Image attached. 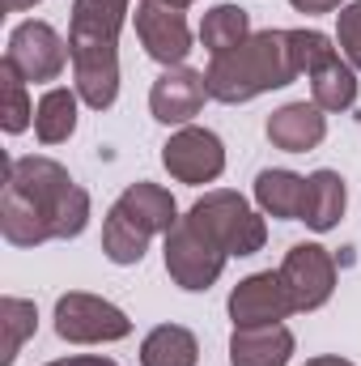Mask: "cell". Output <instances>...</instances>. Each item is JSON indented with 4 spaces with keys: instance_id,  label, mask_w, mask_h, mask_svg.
<instances>
[{
    "instance_id": "cell-4",
    "label": "cell",
    "mask_w": 361,
    "mask_h": 366,
    "mask_svg": "<svg viewBox=\"0 0 361 366\" xmlns=\"http://www.w3.org/2000/svg\"><path fill=\"white\" fill-rule=\"evenodd\" d=\"M187 217L225 252V256H255L268 239V226L264 217L238 196V192H204Z\"/></svg>"
},
{
    "instance_id": "cell-5",
    "label": "cell",
    "mask_w": 361,
    "mask_h": 366,
    "mask_svg": "<svg viewBox=\"0 0 361 366\" xmlns=\"http://www.w3.org/2000/svg\"><path fill=\"white\" fill-rule=\"evenodd\" d=\"M56 332L60 341H73V345H111L132 332V320L115 302L73 290V294H60L56 302Z\"/></svg>"
},
{
    "instance_id": "cell-29",
    "label": "cell",
    "mask_w": 361,
    "mask_h": 366,
    "mask_svg": "<svg viewBox=\"0 0 361 366\" xmlns=\"http://www.w3.org/2000/svg\"><path fill=\"white\" fill-rule=\"evenodd\" d=\"M306 366H353L349 358H340V354H323V358H310Z\"/></svg>"
},
{
    "instance_id": "cell-28",
    "label": "cell",
    "mask_w": 361,
    "mask_h": 366,
    "mask_svg": "<svg viewBox=\"0 0 361 366\" xmlns=\"http://www.w3.org/2000/svg\"><path fill=\"white\" fill-rule=\"evenodd\" d=\"M47 366H119V362H111V358H90V354H81V358H60V362H47Z\"/></svg>"
},
{
    "instance_id": "cell-6",
    "label": "cell",
    "mask_w": 361,
    "mask_h": 366,
    "mask_svg": "<svg viewBox=\"0 0 361 366\" xmlns=\"http://www.w3.org/2000/svg\"><path fill=\"white\" fill-rule=\"evenodd\" d=\"M225 260H230V256H225L191 217H179V222L171 226V234H166V273L175 277L179 290H191V294L208 290V285L221 277Z\"/></svg>"
},
{
    "instance_id": "cell-31",
    "label": "cell",
    "mask_w": 361,
    "mask_h": 366,
    "mask_svg": "<svg viewBox=\"0 0 361 366\" xmlns=\"http://www.w3.org/2000/svg\"><path fill=\"white\" fill-rule=\"evenodd\" d=\"M162 4H175V9H187V4H195V0H162Z\"/></svg>"
},
{
    "instance_id": "cell-13",
    "label": "cell",
    "mask_w": 361,
    "mask_h": 366,
    "mask_svg": "<svg viewBox=\"0 0 361 366\" xmlns=\"http://www.w3.org/2000/svg\"><path fill=\"white\" fill-rule=\"evenodd\" d=\"M327 137V115L315 102H285L268 115V141L285 154H306Z\"/></svg>"
},
{
    "instance_id": "cell-14",
    "label": "cell",
    "mask_w": 361,
    "mask_h": 366,
    "mask_svg": "<svg viewBox=\"0 0 361 366\" xmlns=\"http://www.w3.org/2000/svg\"><path fill=\"white\" fill-rule=\"evenodd\" d=\"M289 358H293V332L285 324L234 328L230 337V366H289Z\"/></svg>"
},
{
    "instance_id": "cell-22",
    "label": "cell",
    "mask_w": 361,
    "mask_h": 366,
    "mask_svg": "<svg viewBox=\"0 0 361 366\" xmlns=\"http://www.w3.org/2000/svg\"><path fill=\"white\" fill-rule=\"evenodd\" d=\"M243 39H251V13L243 4H217L204 13L200 21V43L213 56H225L230 47H238Z\"/></svg>"
},
{
    "instance_id": "cell-10",
    "label": "cell",
    "mask_w": 361,
    "mask_h": 366,
    "mask_svg": "<svg viewBox=\"0 0 361 366\" xmlns=\"http://www.w3.org/2000/svg\"><path fill=\"white\" fill-rule=\"evenodd\" d=\"M136 34H141L145 51L166 69L183 64L187 51H191V26H187L183 9L162 4V0H141L136 4Z\"/></svg>"
},
{
    "instance_id": "cell-9",
    "label": "cell",
    "mask_w": 361,
    "mask_h": 366,
    "mask_svg": "<svg viewBox=\"0 0 361 366\" xmlns=\"http://www.w3.org/2000/svg\"><path fill=\"white\" fill-rule=\"evenodd\" d=\"M162 167L179 183H213L225 171V145L217 132L187 124L162 145Z\"/></svg>"
},
{
    "instance_id": "cell-8",
    "label": "cell",
    "mask_w": 361,
    "mask_h": 366,
    "mask_svg": "<svg viewBox=\"0 0 361 366\" xmlns=\"http://www.w3.org/2000/svg\"><path fill=\"white\" fill-rule=\"evenodd\" d=\"M4 60L26 77V81H56L64 73V64L73 60L68 43L56 34V26L47 21H21L9 34V51Z\"/></svg>"
},
{
    "instance_id": "cell-25",
    "label": "cell",
    "mask_w": 361,
    "mask_h": 366,
    "mask_svg": "<svg viewBox=\"0 0 361 366\" xmlns=\"http://www.w3.org/2000/svg\"><path fill=\"white\" fill-rule=\"evenodd\" d=\"M289 43H293V60H298V69H302L306 77H310L315 69H323V64L336 56L332 39L319 34V30H289Z\"/></svg>"
},
{
    "instance_id": "cell-30",
    "label": "cell",
    "mask_w": 361,
    "mask_h": 366,
    "mask_svg": "<svg viewBox=\"0 0 361 366\" xmlns=\"http://www.w3.org/2000/svg\"><path fill=\"white\" fill-rule=\"evenodd\" d=\"M34 4H39V0H4L9 13H21V9H34Z\"/></svg>"
},
{
    "instance_id": "cell-23",
    "label": "cell",
    "mask_w": 361,
    "mask_h": 366,
    "mask_svg": "<svg viewBox=\"0 0 361 366\" xmlns=\"http://www.w3.org/2000/svg\"><path fill=\"white\" fill-rule=\"evenodd\" d=\"M0 328H4V345H0V366H13V358L21 354V345L34 337L39 328V311L30 298H0Z\"/></svg>"
},
{
    "instance_id": "cell-16",
    "label": "cell",
    "mask_w": 361,
    "mask_h": 366,
    "mask_svg": "<svg viewBox=\"0 0 361 366\" xmlns=\"http://www.w3.org/2000/svg\"><path fill=\"white\" fill-rule=\"evenodd\" d=\"M345 204H349V192H345V179L336 171H315L306 179V204H302V222L310 230H332L340 217H345Z\"/></svg>"
},
{
    "instance_id": "cell-27",
    "label": "cell",
    "mask_w": 361,
    "mask_h": 366,
    "mask_svg": "<svg viewBox=\"0 0 361 366\" xmlns=\"http://www.w3.org/2000/svg\"><path fill=\"white\" fill-rule=\"evenodd\" d=\"M298 13H336V9H345V0H289Z\"/></svg>"
},
{
    "instance_id": "cell-24",
    "label": "cell",
    "mask_w": 361,
    "mask_h": 366,
    "mask_svg": "<svg viewBox=\"0 0 361 366\" xmlns=\"http://www.w3.org/2000/svg\"><path fill=\"white\" fill-rule=\"evenodd\" d=\"M0 94H4V102H0V128L9 137L26 132L34 124V107H30V94H26V77L9 60L0 64Z\"/></svg>"
},
{
    "instance_id": "cell-20",
    "label": "cell",
    "mask_w": 361,
    "mask_h": 366,
    "mask_svg": "<svg viewBox=\"0 0 361 366\" xmlns=\"http://www.w3.org/2000/svg\"><path fill=\"white\" fill-rule=\"evenodd\" d=\"M149 230L145 226H136L119 204H111V213H106V222H102V252H106V260L111 264H141L145 260V252H149Z\"/></svg>"
},
{
    "instance_id": "cell-2",
    "label": "cell",
    "mask_w": 361,
    "mask_h": 366,
    "mask_svg": "<svg viewBox=\"0 0 361 366\" xmlns=\"http://www.w3.org/2000/svg\"><path fill=\"white\" fill-rule=\"evenodd\" d=\"M293 77H302V69L293 60L289 30H255L225 56H213V64L204 73L208 98H217L225 107L251 102L268 90H285Z\"/></svg>"
},
{
    "instance_id": "cell-19",
    "label": "cell",
    "mask_w": 361,
    "mask_h": 366,
    "mask_svg": "<svg viewBox=\"0 0 361 366\" xmlns=\"http://www.w3.org/2000/svg\"><path fill=\"white\" fill-rule=\"evenodd\" d=\"M77 102L81 94L77 90H64V86H51V90L39 98L34 107V137L43 145H60L77 132Z\"/></svg>"
},
{
    "instance_id": "cell-12",
    "label": "cell",
    "mask_w": 361,
    "mask_h": 366,
    "mask_svg": "<svg viewBox=\"0 0 361 366\" xmlns=\"http://www.w3.org/2000/svg\"><path fill=\"white\" fill-rule=\"evenodd\" d=\"M204 98H208L204 73H195V69H187V64H175V69H166V73L153 81V90H149V111H153L158 124L187 128V124L200 115Z\"/></svg>"
},
{
    "instance_id": "cell-18",
    "label": "cell",
    "mask_w": 361,
    "mask_h": 366,
    "mask_svg": "<svg viewBox=\"0 0 361 366\" xmlns=\"http://www.w3.org/2000/svg\"><path fill=\"white\" fill-rule=\"evenodd\" d=\"M200 362V341L183 324H158L141 341V366H195Z\"/></svg>"
},
{
    "instance_id": "cell-1",
    "label": "cell",
    "mask_w": 361,
    "mask_h": 366,
    "mask_svg": "<svg viewBox=\"0 0 361 366\" xmlns=\"http://www.w3.org/2000/svg\"><path fill=\"white\" fill-rule=\"evenodd\" d=\"M123 17H128V0H73V17H68L73 81H77L81 102L93 111H106L119 98Z\"/></svg>"
},
{
    "instance_id": "cell-11",
    "label": "cell",
    "mask_w": 361,
    "mask_h": 366,
    "mask_svg": "<svg viewBox=\"0 0 361 366\" xmlns=\"http://www.w3.org/2000/svg\"><path fill=\"white\" fill-rule=\"evenodd\" d=\"M293 315V298L285 290L280 273H251L243 277L230 294V320L234 328H260V324H280Z\"/></svg>"
},
{
    "instance_id": "cell-21",
    "label": "cell",
    "mask_w": 361,
    "mask_h": 366,
    "mask_svg": "<svg viewBox=\"0 0 361 366\" xmlns=\"http://www.w3.org/2000/svg\"><path fill=\"white\" fill-rule=\"evenodd\" d=\"M310 102L319 111H349L357 102V69L340 56H332L323 69L310 73Z\"/></svg>"
},
{
    "instance_id": "cell-17",
    "label": "cell",
    "mask_w": 361,
    "mask_h": 366,
    "mask_svg": "<svg viewBox=\"0 0 361 366\" xmlns=\"http://www.w3.org/2000/svg\"><path fill=\"white\" fill-rule=\"evenodd\" d=\"M255 200L268 217L285 222H302V204H306V179L293 171H260L255 175Z\"/></svg>"
},
{
    "instance_id": "cell-15",
    "label": "cell",
    "mask_w": 361,
    "mask_h": 366,
    "mask_svg": "<svg viewBox=\"0 0 361 366\" xmlns=\"http://www.w3.org/2000/svg\"><path fill=\"white\" fill-rule=\"evenodd\" d=\"M136 226H145L149 234H171V226L179 222V204H175V196L166 192V187H158V183H128L123 187V196L115 200Z\"/></svg>"
},
{
    "instance_id": "cell-3",
    "label": "cell",
    "mask_w": 361,
    "mask_h": 366,
    "mask_svg": "<svg viewBox=\"0 0 361 366\" xmlns=\"http://www.w3.org/2000/svg\"><path fill=\"white\" fill-rule=\"evenodd\" d=\"M4 187L30 200L43 222L51 226V239H77L90 226V192L51 158H9Z\"/></svg>"
},
{
    "instance_id": "cell-7",
    "label": "cell",
    "mask_w": 361,
    "mask_h": 366,
    "mask_svg": "<svg viewBox=\"0 0 361 366\" xmlns=\"http://www.w3.org/2000/svg\"><path fill=\"white\" fill-rule=\"evenodd\" d=\"M276 273L293 298V311H319L336 290V260L319 243H293Z\"/></svg>"
},
{
    "instance_id": "cell-26",
    "label": "cell",
    "mask_w": 361,
    "mask_h": 366,
    "mask_svg": "<svg viewBox=\"0 0 361 366\" xmlns=\"http://www.w3.org/2000/svg\"><path fill=\"white\" fill-rule=\"evenodd\" d=\"M336 43H340V51H345V60L361 69V0L353 4H345L340 13H336Z\"/></svg>"
}]
</instances>
